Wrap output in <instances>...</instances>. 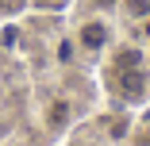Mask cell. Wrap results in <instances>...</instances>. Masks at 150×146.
Masks as SVG:
<instances>
[{"instance_id": "4", "label": "cell", "mask_w": 150, "mask_h": 146, "mask_svg": "<svg viewBox=\"0 0 150 146\" xmlns=\"http://www.w3.org/2000/svg\"><path fill=\"white\" fill-rule=\"evenodd\" d=\"M131 19H150V0H119Z\"/></svg>"}, {"instance_id": "3", "label": "cell", "mask_w": 150, "mask_h": 146, "mask_svg": "<svg viewBox=\"0 0 150 146\" xmlns=\"http://www.w3.org/2000/svg\"><path fill=\"white\" fill-rule=\"evenodd\" d=\"M46 123H50L54 131H62V127L69 123V104H66V100H54V104L46 108Z\"/></svg>"}, {"instance_id": "5", "label": "cell", "mask_w": 150, "mask_h": 146, "mask_svg": "<svg viewBox=\"0 0 150 146\" xmlns=\"http://www.w3.org/2000/svg\"><path fill=\"white\" fill-rule=\"evenodd\" d=\"M96 12H112V8H119V0H88Z\"/></svg>"}, {"instance_id": "2", "label": "cell", "mask_w": 150, "mask_h": 146, "mask_svg": "<svg viewBox=\"0 0 150 146\" xmlns=\"http://www.w3.org/2000/svg\"><path fill=\"white\" fill-rule=\"evenodd\" d=\"M108 42H112V23H104V19H85V23L77 27V46H81L85 54H100Z\"/></svg>"}, {"instance_id": "1", "label": "cell", "mask_w": 150, "mask_h": 146, "mask_svg": "<svg viewBox=\"0 0 150 146\" xmlns=\"http://www.w3.org/2000/svg\"><path fill=\"white\" fill-rule=\"evenodd\" d=\"M112 81H115L119 100H127V104L146 100V89H150V73H146V66H112Z\"/></svg>"}]
</instances>
